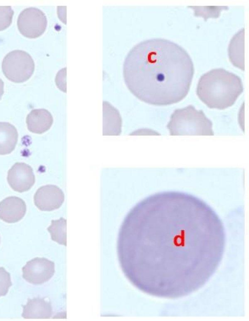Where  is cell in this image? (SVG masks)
Instances as JSON below:
<instances>
[{
	"label": "cell",
	"instance_id": "obj_1",
	"mask_svg": "<svg viewBox=\"0 0 249 321\" xmlns=\"http://www.w3.org/2000/svg\"><path fill=\"white\" fill-rule=\"evenodd\" d=\"M223 223L205 201L169 190L141 200L119 229L117 252L130 283L149 295L184 297L202 288L222 260Z\"/></svg>",
	"mask_w": 249,
	"mask_h": 321
},
{
	"label": "cell",
	"instance_id": "obj_2",
	"mask_svg": "<svg viewBox=\"0 0 249 321\" xmlns=\"http://www.w3.org/2000/svg\"><path fill=\"white\" fill-rule=\"evenodd\" d=\"M194 74L192 59L181 46L163 38L142 41L126 56L123 76L137 98L155 106H166L184 98Z\"/></svg>",
	"mask_w": 249,
	"mask_h": 321
},
{
	"label": "cell",
	"instance_id": "obj_3",
	"mask_svg": "<svg viewBox=\"0 0 249 321\" xmlns=\"http://www.w3.org/2000/svg\"><path fill=\"white\" fill-rule=\"evenodd\" d=\"M243 91L241 78L224 69H213L202 75L196 94L211 109L224 110L231 106Z\"/></svg>",
	"mask_w": 249,
	"mask_h": 321
},
{
	"label": "cell",
	"instance_id": "obj_4",
	"mask_svg": "<svg viewBox=\"0 0 249 321\" xmlns=\"http://www.w3.org/2000/svg\"><path fill=\"white\" fill-rule=\"evenodd\" d=\"M167 127L171 135L214 134L212 121L191 105L174 111Z\"/></svg>",
	"mask_w": 249,
	"mask_h": 321
},
{
	"label": "cell",
	"instance_id": "obj_5",
	"mask_svg": "<svg viewBox=\"0 0 249 321\" xmlns=\"http://www.w3.org/2000/svg\"><path fill=\"white\" fill-rule=\"evenodd\" d=\"M2 70L5 77L15 83H23L28 80L35 70L34 61L27 52L16 50L4 57Z\"/></svg>",
	"mask_w": 249,
	"mask_h": 321
},
{
	"label": "cell",
	"instance_id": "obj_6",
	"mask_svg": "<svg viewBox=\"0 0 249 321\" xmlns=\"http://www.w3.org/2000/svg\"><path fill=\"white\" fill-rule=\"evenodd\" d=\"M47 20L39 9L30 7L23 10L18 16L17 25L20 33L30 38H37L45 32Z\"/></svg>",
	"mask_w": 249,
	"mask_h": 321
},
{
	"label": "cell",
	"instance_id": "obj_7",
	"mask_svg": "<svg viewBox=\"0 0 249 321\" xmlns=\"http://www.w3.org/2000/svg\"><path fill=\"white\" fill-rule=\"evenodd\" d=\"M22 277L33 284H41L53 275L54 263L45 258L36 257L28 261L22 267Z\"/></svg>",
	"mask_w": 249,
	"mask_h": 321
},
{
	"label": "cell",
	"instance_id": "obj_8",
	"mask_svg": "<svg viewBox=\"0 0 249 321\" xmlns=\"http://www.w3.org/2000/svg\"><path fill=\"white\" fill-rule=\"evenodd\" d=\"M7 182L14 191L23 192L31 189L35 183L32 168L22 162H17L8 171Z\"/></svg>",
	"mask_w": 249,
	"mask_h": 321
},
{
	"label": "cell",
	"instance_id": "obj_9",
	"mask_svg": "<svg viewBox=\"0 0 249 321\" xmlns=\"http://www.w3.org/2000/svg\"><path fill=\"white\" fill-rule=\"evenodd\" d=\"M62 190L57 186L47 185L40 187L34 196L35 206L41 211H50L59 208L64 201Z\"/></svg>",
	"mask_w": 249,
	"mask_h": 321
},
{
	"label": "cell",
	"instance_id": "obj_10",
	"mask_svg": "<svg viewBox=\"0 0 249 321\" xmlns=\"http://www.w3.org/2000/svg\"><path fill=\"white\" fill-rule=\"evenodd\" d=\"M26 212V203L19 197L9 196L0 202V219L6 223L18 222Z\"/></svg>",
	"mask_w": 249,
	"mask_h": 321
},
{
	"label": "cell",
	"instance_id": "obj_11",
	"mask_svg": "<svg viewBox=\"0 0 249 321\" xmlns=\"http://www.w3.org/2000/svg\"><path fill=\"white\" fill-rule=\"evenodd\" d=\"M53 121V117L51 113L45 109L32 110L26 119L28 130L36 134H42L49 130Z\"/></svg>",
	"mask_w": 249,
	"mask_h": 321
},
{
	"label": "cell",
	"instance_id": "obj_12",
	"mask_svg": "<svg viewBox=\"0 0 249 321\" xmlns=\"http://www.w3.org/2000/svg\"><path fill=\"white\" fill-rule=\"evenodd\" d=\"M103 113V135H120L122 132V119L118 110L109 102L104 101Z\"/></svg>",
	"mask_w": 249,
	"mask_h": 321
},
{
	"label": "cell",
	"instance_id": "obj_13",
	"mask_svg": "<svg viewBox=\"0 0 249 321\" xmlns=\"http://www.w3.org/2000/svg\"><path fill=\"white\" fill-rule=\"evenodd\" d=\"M50 302L43 298L29 299L23 306L22 317L24 319H49L52 315Z\"/></svg>",
	"mask_w": 249,
	"mask_h": 321
},
{
	"label": "cell",
	"instance_id": "obj_14",
	"mask_svg": "<svg viewBox=\"0 0 249 321\" xmlns=\"http://www.w3.org/2000/svg\"><path fill=\"white\" fill-rule=\"evenodd\" d=\"M18 136V131L13 125L0 122V155L10 154L14 150Z\"/></svg>",
	"mask_w": 249,
	"mask_h": 321
},
{
	"label": "cell",
	"instance_id": "obj_15",
	"mask_svg": "<svg viewBox=\"0 0 249 321\" xmlns=\"http://www.w3.org/2000/svg\"><path fill=\"white\" fill-rule=\"evenodd\" d=\"M67 220L64 218L52 220L51 224L47 228L51 239L59 244L67 245Z\"/></svg>",
	"mask_w": 249,
	"mask_h": 321
},
{
	"label": "cell",
	"instance_id": "obj_16",
	"mask_svg": "<svg viewBox=\"0 0 249 321\" xmlns=\"http://www.w3.org/2000/svg\"><path fill=\"white\" fill-rule=\"evenodd\" d=\"M13 15L14 11L10 6H0V31L11 25Z\"/></svg>",
	"mask_w": 249,
	"mask_h": 321
},
{
	"label": "cell",
	"instance_id": "obj_17",
	"mask_svg": "<svg viewBox=\"0 0 249 321\" xmlns=\"http://www.w3.org/2000/svg\"><path fill=\"white\" fill-rule=\"evenodd\" d=\"M12 285L10 274L4 267H0V297L6 295Z\"/></svg>",
	"mask_w": 249,
	"mask_h": 321
},
{
	"label": "cell",
	"instance_id": "obj_18",
	"mask_svg": "<svg viewBox=\"0 0 249 321\" xmlns=\"http://www.w3.org/2000/svg\"><path fill=\"white\" fill-rule=\"evenodd\" d=\"M4 93V83L0 78V100Z\"/></svg>",
	"mask_w": 249,
	"mask_h": 321
}]
</instances>
